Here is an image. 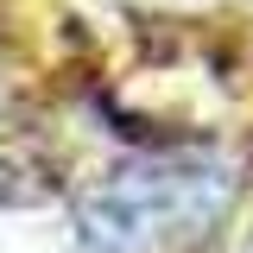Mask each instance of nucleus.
Here are the masks:
<instances>
[{
  "instance_id": "obj_1",
  "label": "nucleus",
  "mask_w": 253,
  "mask_h": 253,
  "mask_svg": "<svg viewBox=\"0 0 253 253\" xmlns=\"http://www.w3.org/2000/svg\"><path fill=\"white\" fill-rule=\"evenodd\" d=\"M228 203V171L209 158L133 165L83 209V241L95 253H171L203 234Z\"/></svg>"
}]
</instances>
